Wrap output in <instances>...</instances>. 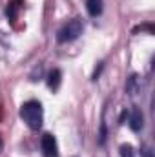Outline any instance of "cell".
<instances>
[{"label":"cell","instance_id":"5b68a950","mask_svg":"<svg viewBox=\"0 0 155 157\" xmlns=\"http://www.w3.org/2000/svg\"><path fill=\"white\" fill-rule=\"evenodd\" d=\"M86 9L91 17H99L102 13V0H86Z\"/></svg>","mask_w":155,"mask_h":157},{"label":"cell","instance_id":"6da1fadb","mask_svg":"<svg viewBox=\"0 0 155 157\" xmlns=\"http://www.w3.org/2000/svg\"><path fill=\"white\" fill-rule=\"evenodd\" d=\"M20 117L22 121L31 128V130H40L44 122V110L39 101H28L20 106Z\"/></svg>","mask_w":155,"mask_h":157},{"label":"cell","instance_id":"8992f818","mask_svg":"<svg viewBox=\"0 0 155 157\" xmlns=\"http://www.w3.org/2000/svg\"><path fill=\"white\" fill-rule=\"evenodd\" d=\"M60 77H62V73H60L59 70H53V71L47 75V86H49L51 90H57V88L60 86Z\"/></svg>","mask_w":155,"mask_h":157},{"label":"cell","instance_id":"7a4b0ae2","mask_svg":"<svg viewBox=\"0 0 155 157\" xmlns=\"http://www.w3.org/2000/svg\"><path fill=\"white\" fill-rule=\"evenodd\" d=\"M82 29H84V24H82V20H80V18H73V20H70L68 24H64V26L60 28L57 40H59L60 44L73 42V40H77L78 37L82 35Z\"/></svg>","mask_w":155,"mask_h":157},{"label":"cell","instance_id":"3957f363","mask_svg":"<svg viewBox=\"0 0 155 157\" xmlns=\"http://www.w3.org/2000/svg\"><path fill=\"white\" fill-rule=\"evenodd\" d=\"M40 146H42V152H44L47 157L57 155V139H55L51 133H44V135H42Z\"/></svg>","mask_w":155,"mask_h":157},{"label":"cell","instance_id":"52a82bcc","mask_svg":"<svg viewBox=\"0 0 155 157\" xmlns=\"http://www.w3.org/2000/svg\"><path fill=\"white\" fill-rule=\"evenodd\" d=\"M120 157H135V150L130 144H122L120 146Z\"/></svg>","mask_w":155,"mask_h":157},{"label":"cell","instance_id":"277c9868","mask_svg":"<svg viewBox=\"0 0 155 157\" xmlns=\"http://www.w3.org/2000/svg\"><path fill=\"white\" fill-rule=\"evenodd\" d=\"M126 117H128V124H130V128H131L133 132H141V130H142V126H144V117H142V112H141L139 108H133Z\"/></svg>","mask_w":155,"mask_h":157},{"label":"cell","instance_id":"ba28073f","mask_svg":"<svg viewBox=\"0 0 155 157\" xmlns=\"http://www.w3.org/2000/svg\"><path fill=\"white\" fill-rule=\"evenodd\" d=\"M0 148H2V141H0Z\"/></svg>","mask_w":155,"mask_h":157}]
</instances>
